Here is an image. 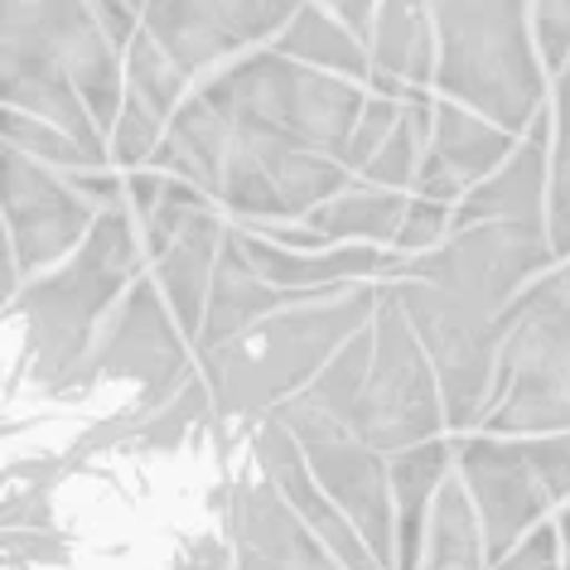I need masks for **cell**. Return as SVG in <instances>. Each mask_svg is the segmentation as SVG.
I'll return each instance as SVG.
<instances>
[{"label": "cell", "mask_w": 570, "mask_h": 570, "mask_svg": "<svg viewBox=\"0 0 570 570\" xmlns=\"http://www.w3.org/2000/svg\"><path fill=\"white\" fill-rule=\"evenodd\" d=\"M532 30L547 73H561L570 63V0H532Z\"/></svg>", "instance_id": "obj_33"}, {"label": "cell", "mask_w": 570, "mask_h": 570, "mask_svg": "<svg viewBox=\"0 0 570 570\" xmlns=\"http://www.w3.org/2000/svg\"><path fill=\"white\" fill-rule=\"evenodd\" d=\"M0 218H6V242L16 252L24 281L39 271L59 266L63 256L82 247L92 233L102 204L88 198L63 169H53L35 155L6 146V169H0Z\"/></svg>", "instance_id": "obj_11"}, {"label": "cell", "mask_w": 570, "mask_h": 570, "mask_svg": "<svg viewBox=\"0 0 570 570\" xmlns=\"http://www.w3.org/2000/svg\"><path fill=\"white\" fill-rule=\"evenodd\" d=\"M252 454H256V464L276 479V489L295 503V512L315 527L320 541L348 570H392V566H382V556L373 547H367V537L358 532V522H353L348 512L338 508L330 493H324V483L315 479V469H309L301 440L285 431L276 416H262L252 425Z\"/></svg>", "instance_id": "obj_15"}, {"label": "cell", "mask_w": 570, "mask_h": 570, "mask_svg": "<svg viewBox=\"0 0 570 570\" xmlns=\"http://www.w3.org/2000/svg\"><path fill=\"white\" fill-rule=\"evenodd\" d=\"M431 131H435V97H416L406 102L396 131L382 140V150L367 160V169L358 179L367 184H382V189H416V175H421V160L431 150Z\"/></svg>", "instance_id": "obj_25"}, {"label": "cell", "mask_w": 570, "mask_h": 570, "mask_svg": "<svg viewBox=\"0 0 570 570\" xmlns=\"http://www.w3.org/2000/svg\"><path fill=\"white\" fill-rule=\"evenodd\" d=\"M301 6L305 0H140V30L189 78H213L242 53L276 45Z\"/></svg>", "instance_id": "obj_12"}, {"label": "cell", "mask_w": 570, "mask_h": 570, "mask_svg": "<svg viewBox=\"0 0 570 570\" xmlns=\"http://www.w3.org/2000/svg\"><path fill=\"white\" fill-rule=\"evenodd\" d=\"M0 49H24L68 68L111 136L126 102V49L92 0H0Z\"/></svg>", "instance_id": "obj_9"}, {"label": "cell", "mask_w": 570, "mask_h": 570, "mask_svg": "<svg viewBox=\"0 0 570 570\" xmlns=\"http://www.w3.org/2000/svg\"><path fill=\"white\" fill-rule=\"evenodd\" d=\"M305 295H320V291H281V285H271L262 271H256L247 247H242V233L227 227L218 271H213V291H208V315H204V330L194 338V353L223 348L227 338L247 334L256 320L276 315V309L305 301Z\"/></svg>", "instance_id": "obj_19"}, {"label": "cell", "mask_w": 570, "mask_h": 570, "mask_svg": "<svg viewBox=\"0 0 570 570\" xmlns=\"http://www.w3.org/2000/svg\"><path fill=\"white\" fill-rule=\"evenodd\" d=\"M165 131H169V121L160 117V111L126 92L121 117H117V126H111V155H117L126 169H140L155 155V146L165 140Z\"/></svg>", "instance_id": "obj_29"}, {"label": "cell", "mask_w": 570, "mask_h": 570, "mask_svg": "<svg viewBox=\"0 0 570 570\" xmlns=\"http://www.w3.org/2000/svg\"><path fill=\"white\" fill-rule=\"evenodd\" d=\"M402 111H406L402 97L367 92V107H363V117H358V131H353L348 155H344V165L353 169V175H363V169H367V160H373V155L382 150V140H387V136L396 131Z\"/></svg>", "instance_id": "obj_30"}, {"label": "cell", "mask_w": 570, "mask_h": 570, "mask_svg": "<svg viewBox=\"0 0 570 570\" xmlns=\"http://www.w3.org/2000/svg\"><path fill=\"white\" fill-rule=\"evenodd\" d=\"M218 208L223 204L194 208L189 218L179 223V233L150 256L155 281H160L165 301H169V309H175L179 330L189 334V344L198 338V330H204L213 271H218V256H223V242H227V223H223Z\"/></svg>", "instance_id": "obj_18"}, {"label": "cell", "mask_w": 570, "mask_h": 570, "mask_svg": "<svg viewBox=\"0 0 570 570\" xmlns=\"http://www.w3.org/2000/svg\"><path fill=\"white\" fill-rule=\"evenodd\" d=\"M454 450H460V474L479 508L483 547H489V566H493L547 518L551 498L541 489L522 440H503L483 431V435H464Z\"/></svg>", "instance_id": "obj_14"}, {"label": "cell", "mask_w": 570, "mask_h": 570, "mask_svg": "<svg viewBox=\"0 0 570 570\" xmlns=\"http://www.w3.org/2000/svg\"><path fill=\"white\" fill-rule=\"evenodd\" d=\"M223 522L233 537L237 570H348L276 489V479L256 464V454L252 464L233 469Z\"/></svg>", "instance_id": "obj_13"}, {"label": "cell", "mask_w": 570, "mask_h": 570, "mask_svg": "<svg viewBox=\"0 0 570 570\" xmlns=\"http://www.w3.org/2000/svg\"><path fill=\"white\" fill-rule=\"evenodd\" d=\"M367 49H373V78H367L373 92L402 97V102L431 97L440 63L431 0H377Z\"/></svg>", "instance_id": "obj_16"}, {"label": "cell", "mask_w": 570, "mask_h": 570, "mask_svg": "<svg viewBox=\"0 0 570 570\" xmlns=\"http://www.w3.org/2000/svg\"><path fill=\"white\" fill-rule=\"evenodd\" d=\"M551 266L556 247L547 223L493 218L450 227L440 247L406 256L402 276H392L396 301L406 305L440 373L450 431L464 435L483 425V411L493 402L498 348L508 334V309Z\"/></svg>", "instance_id": "obj_1"}, {"label": "cell", "mask_w": 570, "mask_h": 570, "mask_svg": "<svg viewBox=\"0 0 570 570\" xmlns=\"http://www.w3.org/2000/svg\"><path fill=\"white\" fill-rule=\"evenodd\" d=\"M556 527H561V537H566V556H570V508L561 512V522H556Z\"/></svg>", "instance_id": "obj_36"}, {"label": "cell", "mask_w": 570, "mask_h": 570, "mask_svg": "<svg viewBox=\"0 0 570 570\" xmlns=\"http://www.w3.org/2000/svg\"><path fill=\"white\" fill-rule=\"evenodd\" d=\"M320 6H330L334 16H344L363 39L373 35V10H377V0H320Z\"/></svg>", "instance_id": "obj_35"}, {"label": "cell", "mask_w": 570, "mask_h": 570, "mask_svg": "<svg viewBox=\"0 0 570 570\" xmlns=\"http://www.w3.org/2000/svg\"><path fill=\"white\" fill-rule=\"evenodd\" d=\"M450 440H421L387 454L392 460V498H396V570H416L421 551H425V527H431V508L440 483L450 479V460H454Z\"/></svg>", "instance_id": "obj_20"}, {"label": "cell", "mask_w": 570, "mask_h": 570, "mask_svg": "<svg viewBox=\"0 0 570 570\" xmlns=\"http://www.w3.org/2000/svg\"><path fill=\"white\" fill-rule=\"evenodd\" d=\"M373 348H377V334H373V324H367V330H358L344 348L334 353L330 367H324L305 392H295V402H305L309 411H320V416H330V421L353 425V411H358L367 367H373Z\"/></svg>", "instance_id": "obj_24"}, {"label": "cell", "mask_w": 570, "mask_h": 570, "mask_svg": "<svg viewBox=\"0 0 570 570\" xmlns=\"http://www.w3.org/2000/svg\"><path fill=\"white\" fill-rule=\"evenodd\" d=\"M522 450H527V460H532L551 503H570V431L522 435Z\"/></svg>", "instance_id": "obj_32"}, {"label": "cell", "mask_w": 570, "mask_h": 570, "mask_svg": "<svg viewBox=\"0 0 570 570\" xmlns=\"http://www.w3.org/2000/svg\"><path fill=\"white\" fill-rule=\"evenodd\" d=\"M450 227H454V204H435V198L411 194V208H406V218H402V233H396L392 252L421 256V252L440 247V242L450 237Z\"/></svg>", "instance_id": "obj_31"}, {"label": "cell", "mask_w": 570, "mask_h": 570, "mask_svg": "<svg viewBox=\"0 0 570 570\" xmlns=\"http://www.w3.org/2000/svg\"><path fill=\"white\" fill-rule=\"evenodd\" d=\"M194 358L198 353L189 344V334L179 330L160 281L140 276L131 291H126V301L117 305V315L107 320V330L97 334L88 367H82L68 387L53 392L49 402L82 406L102 387H131V402L140 411V421H146L150 411H160L169 396L198 373Z\"/></svg>", "instance_id": "obj_7"}, {"label": "cell", "mask_w": 570, "mask_h": 570, "mask_svg": "<svg viewBox=\"0 0 570 570\" xmlns=\"http://www.w3.org/2000/svg\"><path fill=\"white\" fill-rule=\"evenodd\" d=\"M146 256V242L136 237V213L126 204H107L73 256L24 281L6 305V320L20 330V367L6 392H20L24 382L39 396L68 387L88 367L97 334L117 315L126 291L140 281Z\"/></svg>", "instance_id": "obj_2"}, {"label": "cell", "mask_w": 570, "mask_h": 570, "mask_svg": "<svg viewBox=\"0 0 570 570\" xmlns=\"http://www.w3.org/2000/svg\"><path fill=\"white\" fill-rule=\"evenodd\" d=\"M6 146L35 155V160L63 169V175L68 169H107V160H97V155L82 146L78 136H68L63 126L39 121L30 111H16V107H6Z\"/></svg>", "instance_id": "obj_28"}, {"label": "cell", "mask_w": 570, "mask_h": 570, "mask_svg": "<svg viewBox=\"0 0 570 570\" xmlns=\"http://www.w3.org/2000/svg\"><path fill=\"white\" fill-rule=\"evenodd\" d=\"M551 194H547V233L556 262L570 256V63L551 73Z\"/></svg>", "instance_id": "obj_26"}, {"label": "cell", "mask_w": 570, "mask_h": 570, "mask_svg": "<svg viewBox=\"0 0 570 570\" xmlns=\"http://www.w3.org/2000/svg\"><path fill=\"white\" fill-rule=\"evenodd\" d=\"M435 92L527 131L547 111V63L532 30V0H431Z\"/></svg>", "instance_id": "obj_5"}, {"label": "cell", "mask_w": 570, "mask_h": 570, "mask_svg": "<svg viewBox=\"0 0 570 570\" xmlns=\"http://www.w3.org/2000/svg\"><path fill=\"white\" fill-rule=\"evenodd\" d=\"M373 334H377V348H373V367H367L358 411H353V431L382 454L435 440L450 425L445 392H440V373L421 344L416 324L406 315V305L396 301L392 281H382Z\"/></svg>", "instance_id": "obj_8"}, {"label": "cell", "mask_w": 570, "mask_h": 570, "mask_svg": "<svg viewBox=\"0 0 570 570\" xmlns=\"http://www.w3.org/2000/svg\"><path fill=\"white\" fill-rule=\"evenodd\" d=\"M198 92L223 111L233 131L315 150L330 160L348 155V140L367 107V82L291 59L276 45L242 53L213 78H204Z\"/></svg>", "instance_id": "obj_4"}, {"label": "cell", "mask_w": 570, "mask_h": 570, "mask_svg": "<svg viewBox=\"0 0 570 570\" xmlns=\"http://www.w3.org/2000/svg\"><path fill=\"white\" fill-rule=\"evenodd\" d=\"M518 131L489 121L483 111L454 102V97H435V131H431V155L464 184V194L479 179H489L498 165L518 150Z\"/></svg>", "instance_id": "obj_21"}, {"label": "cell", "mask_w": 570, "mask_h": 570, "mask_svg": "<svg viewBox=\"0 0 570 570\" xmlns=\"http://www.w3.org/2000/svg\"><path fill=\"white\" fill-rule=\"evenodd\" d=\"M377 301L382 281L338 285V291L305 295V301L256 320L247 334L227 338L223 348L198 353V373L213 392L218 421L256 425L285 396L305 392L330 367L334 353L373 324Z\"/></svg>", "instance_id": "obj_3"}, {"label": "cell", "mask_w": 570, "mask_h": 570, "mask_svg": "<svg viewBox=\"0 0 570 570\" xmlns=\"http://www.w3.org/2000/svg\"><path fill=\"white\" fill-rule=\"evenodd\" d=\"M285 431L301 440L309 469L324 483V493L358 522V532L367 537V547L382 556V566L396 570V498H392V460L382 450H373L367 440L344 421H330L320 411H309L305 402L285 396L271 411Z\"/></svg>", "instance_id": "obj_10"}, {"label": "cell", "mask_w": 570, "mask_h": 570, "mask_svg": "<svg viewBox=\"0 0 570 570\" xmlns=\"http://www.w3.org/2000/svg\"><path fill=\"white\" fill-rule=\"evenodd\" d=\"M561 527H551V522H537L532 532H527L518 547H512L503 561H493V570H566L561 561Z\"/></svg>", "instance_id": "obj_34"}, {"label": "cell", "mask_w": 570, "mask_h": 570, "mask_svg": "<svg viewBox=\"0 0 570 570\" xmlns=\"http://www.w3.org/2000/svg\"><path fill=\"white\" fill-rule=\"evenodd\" d=\"M276 49L291 53V59L315 63V68H330V73L358 78V82L373 78V49H367V39L353 30L344 16L320 6V0H305V6L295 10L291 24L276 35Z\"/></svg>", "instance_id": "obj_22"}, {"label": "cell", "mask_w": 570, "mask_h": 570, "mask_svg": "<svg viewBox=\"0 0 570 570\" xmlns=\"http://www.w3.org/2000/svg\"><path fill=\"white\" fill-rule=\"evenodd\" d=\"M479 431L512 440L570 431V256L512 301Z\"/></svg>", "instance_id": "obj_6"}, {"label": "cell", "mask_w": 570, "mask_h": 570, "mask_svg": "<svg viewBox=\"0 0 570 570\" xmlns=\"http://www.w3.org/2000/svg\"><path fill=\"white\" fill-rule=\"evenodd\" d=\"M406 208H411L406 189H382V184L353 179L348 189L324 198L305 223L330 242H377V247H392L396 233H402Z\"/></svg>", "instance_id": "obj_23"}, {"label": "cell", "mask_w": 570, "mask_h": 570, "mask_svg": "<svg viewBox=\"0 0 570 570\" xmlns=\"http://www.w3.org/2000/svg\"><path fill=\"white\" fill-rule=\"evenodd\" d=\"M547 194H551V107L522 131L518 150L454 204V227L493 223V218L547 223Z\"/></svg>", "instance_id": "obj_17"}, {"label": "cell", "mask_w": 570, "mask_h": 570, "mask_svg": "<svg viewBox=\"0 0 570 570\" xmlns=\"http://www.w3.org/2000/svg\"><path fill=\"white\" fill-rule=\"evenodd\" d=\"M189 73L169 59V53L155 45L150 30H136V39L126 45V92L140 97L146 107H155L169 121L189 97Z\"/></svg>", "instance_id": "obj_27"}]
</instances>
